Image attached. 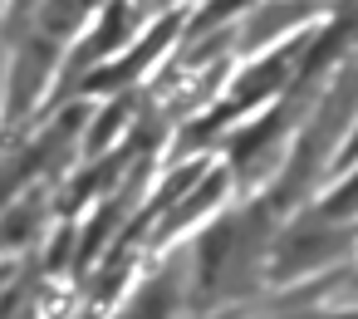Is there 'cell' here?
Instances as JSON below:
<instances>
[{
	"instance_id": "5b68a950",
	"label": "cell",
	"mask_w": 358,
	"mask_h": 319,
	"mask_svg": "<svg viewBox=\"0 0 358 319\" xmlns=\"http://www.w3.org/2000/svg\"><path fill=\"white\" fill-rule=\"evenodd\" d=\"M319 20H324V0H255L245 10V20L236 25V55L241 59L265 55L280 40H289L299 30H314Z\"/></svg>"
},
{
	"instance_id": "7a4b0ae2",
	"label": "cell",
	"mask_w": 358,
	"mask_h": 319,
	"mask_svg": "<svg viewBox=\"0 0 358 319\" xmlns=\"http://www.w3.org/2000/svg\"><path fill=\"white\" fill-rule=\"evenodd\" d=\"M138 30H143V25H138V0H103V6L94 10V20L84 25V35L69 45L50 99H55V104H69V94L79 89V79H84L89 69L108 64L118 50H128Z\"/></svg>"
},
{
	"instance_id": "8992f818",
	"label": "cell",
	"mask_w": 358,
	"mask_h": 319,
	"mask_svg": "<svg viewBox=\"0 0 358 319\" xmlns=\"http://www.w3.org/2000/svg\"><path fill=\"white\" fill-rule=\"evenodd\" d=\"M226 192H231V167H226V162H221V167H206V172L192 182V192H187L177 206H167V211L152 221V231H148V236H152L157 246H162V241H172L177 231H187V226L206 221V216H211V211L226 201Z\"/></svg>"
},
{
	"instance_id": "3957f363",
	"label": "cell",
	"mask_w": 358,
	"mask_h": 319,
	"mask_svg": "<svg viewBox=\"0 0 358 319\" xmlns=\"http://www.w3.org/2000/svg\"><path fill=\"white\" fill-rule=\"evenodd\" d=\"M255 216H260V206L250 216H221V221L201 226V241H196V255H192V265H196V304H206V299H216L226 290H245L241 270H250V255H255V241L245 231L255 226Z\"/></svg>"
},
{
	"instance_id": "4fadbf2b",
	"label": "cell",
	"mask_w": 358,
	"mask_h": 319,
	"mask_svg": "<svg viewBox=\"0 0 358 319\" xmlns=\"http://www.w3.org/2000/svg\"><path fill=\"white\" fill-rule=\"evenodd\" d=\"M74 246H79V226H74V221H64V226H59V236H55V246H50V270H59V265L69 260V250H74Z\"/></svg>"
},
{
	"instance_id": "277c9868",
	"label": "cell",
	"mask_w": 358,
	"mask_h": 319,
	"mask_svg": "<svg viewBox=\"0 0 358 319\" xmlns=\"http://www.w3.org/2000/svg\"><path fill=\"white\" fill-rule=\"evenodd\" d=\"M353 236H358L353 221H329V216H319V211L299 216V221L275 241V250H270V280H294V275H304V270L329 265V255H338V250L353 246Z\"/></svg>"
},
{
	"instance_id": "9c48e42d",
	"label": "cell",
	"mask_w": 358,
	"mask_h": 319,
	"mask_svg": "<svg viewBox=\"0 0 358 319\" xmlns=\"http://www.w3.org/2000/svg\"><path fill=\"white\" fill-rule=\"evenodd\" d=\"M250 6H255V0H201V6H187V30H182V40H196V35L241 25Z\"/></svg>"
},
{
	"instance_id": "5bb4252c",
	"label": "cell",
	"mask_w": 358,
	"mask_h": 319,
	"mask_svg": "<svg viewBox=\"0 0 358 319\" xmlns=\"http://www.w3.org/2000/svg\"><path fill=\"white\" fill-rule=\"evenodd\" d=\"M35 10V0H10V10H6V20H25Z\"/></svg>"
},
{
	"instance_id": "30bf717a",
	"label": "cell",
	"mask_w": 358,
	"mask_h": 319,
	"mask_svg": "<svg viewBox=\"0 0 358 319\" xmlns=\"http://www.w3.org/2000/svg\"><path fill=\"white\" fill-rule=\"evenodd\" d=\"M45 221V201L40 197H15V206H6L0 216V250H20Z\"/></svg>"
},
{
	"instance_id": "6da1fadb",
	"label": "cell",
	"mask_w": 358,
	"mask_h": 319,
	"mask_svg": "<svg viewBox=\"0 0 358 319\" xmlns=\"http://www.w3.org/2000/svg\"><path fill=\"white\" fill-rule=\"evenodd\" d=\"M182 30H187V6L157 10V15L133 35V45H128V50H118L108 64L89 69L69 99H108V94H128L133 84H143V79L167 59V50L182 40Z\"/></svg>"
},
{
	"instance_id": "8fae6325",
	"label": "cell",
	"mask_w": 358,
	"mask_h": 319,
	"mask_svg": "<svg viewBox=\"0 0 358 319\" xmlns=\"http://www.w3.org/2000/svg\"><path fill=\"white\" fill-rule=\"evenodd\" d=\"M319 216H329V221H358V167L353 172H343L338 177V187L314 206Z\"/></svg>"
},
{
	"instance_id": "7c38bea8",
	"label": "cell",
	"mask_w": 358,
	"mask_h": 319,
	"mask_svg": "<svg viewBox=\"0 0 358 319\" xmlns=\"http://www.w3.org/2000/svg\"><path fill=\"white\" fill-rule=\"evenodd\" d=\"M353 167H358V113H353L348 133L338 138V148H334V157H329V177H343V172H353Z\"/></svg>"
},
{
	"instance_id": "52a82bcc",
	"label": "cell",
	"mask_w": 358,
	"mask_h": 319,
	"mask_svg": "<svg viewBox=\"0 0 358 319\" xmlns=\"http://www.w3.org/2000/svg\"><path fill=\"white\" fill-rule=\"evenodd\" d=\"M182 299H187V275H182V265H162V270H152V275L133 290L123 319H177Z\"/></svg>"
},
{
	"instance_id": "ba28073f",
	"label": "cell",
	"mask_w": 358,
	"mask_h": 319,
	"mask_svg": "<svg viewBox=\"0 0 358 319\" xmlns=\"http://www.w3.org/2000/svg\"><path fill=\"white\" fill-rule=\"evenodd\" d=\"M128 118H133V89L128 94H108V104L94 113V123L84 128V138H79V153L94 162V157H103L113 143H118V133L128 128Z\"/></svg>"
},
{
	"instance_id": "2e32d148",
	"label": "cell",
	"mask_w": 358,
	"mask_h": 319,
	"mask_svg": "<svg viewBox=\"0 0 358 319\" xmlns=\"http://www.w3.org/2000/svg\"><path fill=\"white\" fill-rule=\"evenodd\" d=\"M329 319H358V309H348V314H329Z\"/></svg>"
},
{
	"instance_id": "9a60e30c",
	"label": "cell",
	"mask_w": 358,
	"mask_h": 319,
	"mask_svg": "<svg viewBox=\"0 0 358 319\" xmlns=\"http://www.w3.org/2000/svg\"><path fill=\"white\" fill-rule=\"evenodd\" d=\"M6 10H10V0H0V25H6Z\"/></svg>"
}]
</instances>
